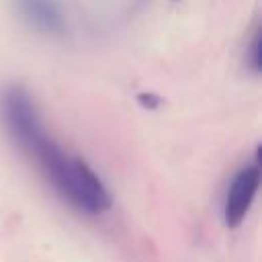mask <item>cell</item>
Segmentation results:
<instances>
[{"mask_svg":"<svg viewBox=\"0 0 262 262\" xmlns=\"http://www.w3.org/2000/svg\"><path fill=\"white\" fill-rule=\"evenodd\" d=\"M2 121L10 139L37 162L47 182L76 209L98 215L111 207V194L98 174L80 158L63 151L43 127L31 94L8 86L0 98Z\"/></svg>","mask_w":262,"mask_h":262,"instance_id":"cell-1","label":"cell"},{"mask_svg":"<svg viewBox=\"0 0 262 262\" xmlns=\"http://www.w3.org/2000/svg\"><path fill=\"white\" fill-rule=\"evenodd\" d=\"M260 186V166L258 162L244 166L231 180L229 188H227V196H225V205H223V219L227 227H237L246 213L250 211L254 196L258 192Z\"/></svg>","mask_w":262,"mask_h":262,"instance_id":"cell-2","label":"cell"},{"mask_svg":"<svg viewBox=\"0 0 262 262\" xmlns=\"http://www.w3.org/2000/svg\"><path fill=\"white\" fill-rule=\"evenodd\" d=\"M16 14L35 31L51 37L66 33V16L55 0H14Z\"/></svg>","mask_w":262,"mask_h":262,"instance_id":"cell-3","label":"cell"},{"mask_svg":"<svg viewBox=\"0 0 262 262\" xmlns=\"http://www.w3.org/2000/svg\"><path fill=\"white\" fill-rule=\"evenodd\" d=\"M246 63L252 72H260V35L254 33L250 45L246 47Z\"/></svg>","mask_w":262,"mask_h":262,"instance_id":"cell-4","label":"cell"},{"mask_svg":"<svg viewBox=\"0 0 262 262\" xmlns=\"http://www.w3.org/2000/svg\"><path fill=\"white\" fill-rule=\"evenodd\" d=\"M139 102L145 104V106H149V108H156V106L160 104V98L154 96V94H141V96H139Z\"/></svg>","mask_w":262,"mask_h":262,"instance_id":"cell-5","label":"cell"}]
</instances>
